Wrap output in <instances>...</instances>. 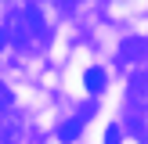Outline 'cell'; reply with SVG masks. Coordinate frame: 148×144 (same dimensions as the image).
Listing matches in <instances>:
<instances>
[{
	"label": "cell",
	"mask_w": 148,
	"mask_h": 144,
	"mask_svg": "<svg viewBox=\"0 0 148 144\" xmlns=\"http://www.w3.org/2000/svg\"><path fill=\"white\" fill-rule=\"evenodd\" d=\"M40 11L36 7H22V11L11 14V43L14 47H29V40H33L36 33H40Z\"/></svg>",
	"instance_id": "1"
},
{
	"label": "cell",
	"mask_w": 148,
	"mask_h": 144,
	"mask_svg": "<svg viewBox=\"0 0 148 144\" xmlns=\"http://www.w3.org/2000/svg\"><path fill=\"white\" fill-rule=\"evenodd\" d=\"M83 83H87V90H90V94H101V90H105V83H108V76H105L101 69H87Z\"/></svg>",
	"instance_id": "2"
},
{
	"label": "cell",
	"mask_w": 148,
	"mask_h": 144,
	"mask_svg": "<svg viewBox=\"0 0 148 144\" xmlns=\"http://www.w3.org/2000/svg\"><path fill=\"white\" fill-rule=\"evenodd\" d=\"M83 119H87V115H79V119L65 122V126L58 130V137H62V141H76V137H79V126H83Z\"/></svg>",
	"instance_id": "3"
},
{
	"label": "cell",
	"mask_w": 148,
	"mask_h": 144,
	"mask_svg": "<svg viewBox=\"0 0 148 144\" xmlns=\"http://www.w3.org/2000/svg\"><path fill=\"white\" fill-rule=\"evenodd\" d=\"M105 144H119V130H116V126L105 130Z\"/></svg>",
	"instance_id": "4"
},
{
	"label": "cell",
	"mask_w": 148,
	"mask_h": 144,
	"mask_svg": "<svg viewBox=\"0 0 148 144\" xmlns=\"http://www.w3.org/2000/svg\"><path fill=\"white\" fill-rule=\"evenodd\" d=\"M7 101H11V94H7V90H4V86H0V108H4V105H7Z\"/></svg>",
	"instance_id": "5"
},
{
	"label": "cell",
	"mask_w": 148,
	"mask_h": 144,
	"mask_svg": "<svg viewBox=\"0 0 148 144\" xmlns=\"http://www.w3.org/2000/svg\"><path fill=\"white\" fill-rule=\"evenodd\" d=\"M4 43H7V33H4V29H0V50H4Z\"/></svg>",
	"instance_id": "6"
}]
</instances>
